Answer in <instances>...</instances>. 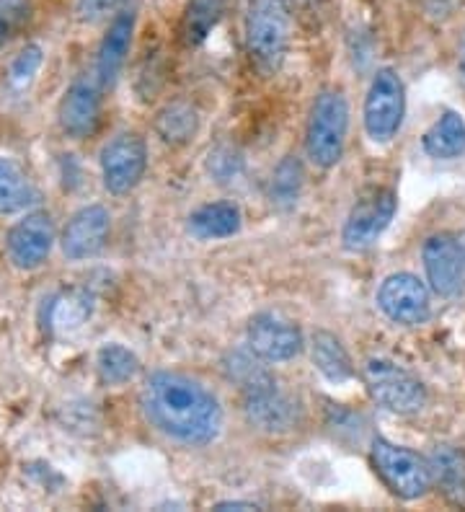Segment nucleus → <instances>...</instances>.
I'll list each match as a JSON object with an SVG mask.
<instances>
[{"instance_id": "obj_1", "label": "nucleus", "mask_w": 465, "mask_h": 512, "mask_svg": "<svg viewBox=\"0 0 465 512\" xmlns=\"http://www.w3.org/2000/svg\"><path fill=\"white\" fill-rule=\"evenodd\" d=\"M145 419L155 430L181 445H207L220 435L223 409L210 388L174 370H158L140 394Z\"/></svg>"}, {"instance_id": "obj_2", "label": "nucleus", "mask_w": 465, "mask_h": 512, "mask_svg": "<svg viewBox=\"0 0 465 512\" xmlns=\"http://www.w3.org/2000/svg\"><path fill=\"white\" fill-rule=\"evenodd\" d=\"M292 11L287 0H248L246 50L261 73H277L292 44Z\"/></svg>"}, {"instance_id": "obj_3", "label": "nucleus", "mask_w": 465, "mask_h": 512, "mask_svg": "<svg viewBox=\"0 0 465 512\" xmlns=\"http://www.w3.org/2000/svg\"><path fill=\"white\" fill-rule=\"evenodd\" d=\"M349 132V104L339 88H326L310 107L305 153L318 169H334L344 156Z\"/></svg>"}, {"instance_id": "obj_4", "label": "nucleus", "mask_w": 465, "mask_h": 512, "mask_svg": "<svg viewBox=\"0 0 465 512\" xmlns=\"http://www.w3.org/2000/svg\"><path fill=\"white\" fill-rule=\"evenodd\" d=\"M362 381H365L367 394L393 414H416L427 406V386L419 381V375L393 360H383V357L367 360L362 365Z\"/></svg>"}, {"instance_id": "obj_5", "label": "nucleus", "mask_w": 465, "mask_h": 512, "mask_svg": "<svg viewBox=\"0 0 465 512\" xmlns=\"http://www.w3.org/2000/svg\"><path fill=\"white\" fill-rule=\"evenodd\" d=\"M372 466L385 487L401 500H419L432 489L429 458L419 456L411 448L391 443V440L378 438L372 443Z\"/></svg>"}, {"instance_id": "obj_6", "label": "nucleus", "mask_w": 465, "mask_h": 512, "mask_svg": "<svg viewBox=\"0 0 465 512\" xmlns=\"http://www.w3.org/2000/svg\"><path fill=\"white\" fill-rule=\"evenodd\" d=\"M406 117V88L393 68H380L365 99V132L372 143L385 145L398 135Z\"/></svg>"}, {"instance_id": "obj_7", "label": "nucleus", "mask_w": 465, "mask_h": 512, "mask_svg": "<svg viewBox=\"0 0 465 512\" xmlns=\"http://www.w3.org/2000/svg\"><path fill=\"white\" fill-rule=\"evenodd\" d=\"M396 192L391 187H372L354 202L349 210L344 231H341V244L347 251H365L385 233L396 215Z\"/></svg>"}, {"instance_id": "obj_8", "label": "nucleus", "mask_w": 465, "mask_h": 512, "mask_svg": "<svg viewBox=\"0 0 465 512\" xmlns=\"http://www.w3.org/2000/svg\"><path fill=\"white\" fill-rule=\"evenodd\" d=\"M148 169V145L137 132H122L101 150V176L112 194H127L143 182Z\"/></svg>"}, {"instance_id": "obj_9", "label": "nucleus", "mask_w": 465, "mask_h": 512, "mask_svg": "<svg viewBox=\"0 0 465 512\" xmlns=\"http://www.w3.org/2000/svg\"><path fill=\"white\" fill-rule=\"evenodd\" d=\"M378 308L393 324L401 326L427 324V319L432 316L427 285L411 272H396V275L385 277L378 290Z\"/></svg>"}, {"instance_id": "obj_10", "label": "nucleus", "mask_w": 465, "mask_h": 512, "mask_svg": "<svg viewBox=\"0 0 465 512\" xmlns=\"http://www.w3.org/2000/svg\"><path fill=\"white\" fill-rule=\"evenodd\" d=\"M424 272L440 298H453L465 285V246L453 233H434L424 241Z\"/></svg>"}, {"instance_id": "obj_11", "label": "nucleus", "mask_w": 465, "mask_h": 512, "mask_svg": "<svg viewBox=\"0 0 465 512\" xmlns=\"http://www.w3.org/2000/svg\"><path fill=\"white\" fill-rule=\"evenodd\" d=\"M246 342L248 350L264 363H287L303 352L305 339L298 324L274 313H259L248 321Z\"/></svg>"}, {"instance_id": "obj_12", "label": "nucleus", "mask_w": 465, "mask_h": 512, "mask_svg": "<svg viewBox=\"0 0 465 512\" xmlns=\"http://www.w3.org/2000/svg\"><path fill=\"white\" fill-rule=\"evenodd\" d=\"M101 83L93 78H78L68 86L57 107V122L68 138L83 140L96 132L101 119Z\"/></svg>"}, {"instance_id": "obj_13", "label": "nucleus", "mask_w": 465, "mask_h": 512, "mask_svg": "<svg viewBox=\"0 0 465 512\" xmlns=\"http://www.w3.org/2000/svg\"><path fill=\"white\" fill-rule=\"evenodd\" d=\"M52 244H55V223L44 210L21 218L6 236L8 256L19 269H37L39 264L47 262Z\"/></svg>"}, {"instance_id": "obj_14", "label": "nucleus", "mask_w": 465, "mask_h": 512, "mask_svg": "<svg viewBox=\"0 0 465 512\" xmlns=\"http://www.w3.org/2000/svg\"><path fill=\"white\" fill-rule=\"evenodd\" d=\"M109 210L101 205L81 207L73 218L68 220L65 231H62V254L73 259V262H83L91 256H99L104 251L106 241H109Z\"/></svg>"}, {"instance_id": "obj_15", "label": "nucleus", "mask_w": 465, "mask_h": 512, "mask_svg": "<svg viewBox=\"0 0 465 512\" xmlns=\"http://www.w3.org/2000/svg\"><path fill=\"white\" fill-rule=\"evenodd\" d=\"M243 412L251 425L264 432H287L300 422V406L277 386L243 396Z\"/></svg>"}, {"instance_id": "obj_16", "label": "nucleus", "mask_w": 465, "mask_h": 512, "mask_svg": "<svg viewBox=\"0 0 465 512\" xmlns=\"http://www.w3.org/2000/svg\"><path fill=\"white\" fill-rule=\"evenodd\" d=\"M132 34H135V11H119L109 24V32L101 39L99 55H96V73L93 75L101 88H112L122 73L127 55H130Z\"/></svg>"}, {"instance_id": "obj_17", "label": "nucleus", "mask_w": 465, "mask_h": 512, "mask_svg": "<svg viewBox=\"0 0 465 512\" xmlns=\"http://www.w3.org/2000/svg\"><path fill=\"white\" fill-rule=\"evenodd\" d=\"M96 298L86 288H65L52 295L44 306V329L52 334H73L93 316Z\"/></svg>"}, {"instance_id": "obj_18", "label": "nucleus", "mask_w": 465, "mask_h": 512, "mask_svg": "<svg viewBox=\"0 0 465 512\" xmlns=\"http://www.w3.org/2000/svg\"><path fill=\"white\" fill-rule=\"evenodd\" d=\"M432 487L442 492L450 505L465 507V450L455 445H437L429 456Z\"/></svg>"}, {"instance_id": "obj_19", "label": "nucleus", "mask_w": 465, "mask_h": 512, "mask_svg": "<svg viewBox=\"0 0 465 512\" xmlns=\"http://www.w3.org/2000/svg\"><path fill=\"white\" fill-rule=\"evenodd\" d=\"M243 215L233 202H210L189 215V231L199 241H215V238L236 236L241 231Z\"/></svg>"}, {"instance_id": "obj_20", "label": "nucleus", "mask_w": 465, "mask_h": 512, "mask_svg": "<svg viewBox=\"0 0 465 512\" xmlns=\"http://www.w3.org/2000/svg\"><path fill=\"white\" fill-rule=\"evenodd\" d=\"M422 148L427 156L437 161H453L465 153V119L458 112L447 109L440 119L424 132Z\"/></svg>"}, {"instance_id": "obj_21", "label": "nucleus", "mask_w": 465, "mask_h": 512, "mask_svg": "<svg viewBox=\"0 0 465 512\" xmlns=\"http://www.w3.org/2000/svg\"><path fill=\"white\" fill-rule=\"evenodd\" d=\"M310 357H313V365L318 368V373L331 383H347L354 375L352 360H349V352L344 350V344L336 334L331 331L318 329L310 339Z\"/></svg>"}, {"instance_id": "obj_22", "label": "nucleus", "mask_w": 465, "mask_h": 512, "mask_svg": "<svg viewBox=\"0 0 465 512\" xmlns=\"http://www.w3.org/2000/svg\"><path fill=\"white\" fill-rule=\"evenodd\" d=\"M37 200V189L19 163L11 158H0V215L21 213Z\"/></svg>"}, {"instance_id": "obj_23", "label": "nucleus", "mask_w": 465, "mask_h": 512, "mask_svg": "<svg viewBox=\"0 0 465 512\" xmlns=\"http://www.w3.org/2000/svg\"><path fill=\"white\" fill-rule=\"evenodd\" d=\"M264 360L248 350H233L225 355L223 360V373L230 383H236L241 388V394H256V391H264L269 386H277L274 375L264 368Z\"/></svg>"}, {"instance_id": "obj_24", "label": "nucleus", "mask_w": 465, "mask_h": 512, "mask_svg": "<svg viewBox=\"0 0 465 512\" xmlns=\"http://www.w3.org/2000/svg\"><path fill=\"white\" fill-rule=\"evenodd\" d=\"M199 112L189 101H171L155 114V132L166 145H184L197 135Z\"/></svg>"}, {"instance_id": "obj_25", "label": "nucleus", "mask_w": 465, "mask_h": 512, "mask_svg": "<svg viewBox=\"0 0 465 512\" xmlns=\"http://www.w3.org/2000/svg\"><path fill=\"white\" fill-rule=\"evenodd\" d=\"M225 13V0H189L181 19V39L186 47H199L212 34Z\"/></svg>"}, {"instance_id": "obj_26", "label": "nucleus", "mask_w": 465, "mask_h": 512, "mask_svg": "<svg viewBox=\"0 0 465 512\" xmlns=\"http://www.w3.org/2000/svg\"><path fill=\"white\" fill-rule=\"evenodd\" d=\"M96 370H99L101 381L109 386H124L140 373V360L132 350L112 342L104 344L96 355Z\"/></svg>"}, {"instance_id": "obj_27", "label": "nucleus", "mask_w": 465, "mask_h": 512, "mask_svg": "<svg viewBox=\"0 0 465 512\" xmlns=\"http://www.w3.org/2000/svg\"><path fill=\"white\" fill-rule=\"evenodd\" d=\"M300 189H303V166H300L298 158L287 156L274 171L272 200L282 207H290L298 202Z\"/></svg>"}, {"instance_id": "obj_28", "label": "nucleus", "mask_w": 465, "mask_h": 512, "mask_svg": "<svg viewBox=\"0 0 465 512\" xmlns=\"http://www.w3.org/2000/svg\"><path fill=\"white\" fill-rule=\"evenodd\" d=\"M42 60V47L39 44H26L11 63V70H8V83H11L13 91H24L34 81V75L42 68Z\"/></svg>"}, {"instance_id": "obj_29", "label": "nucleus", "mask_w": 465, "mask_h": 512, "mask_svg": "<svg viewBox=\"0 0 465 512\" xmlns=\"http://www.w3.org/2000/svg\"><path fill=\"white\" fill-rule=\"evenodd\" d=\"M29 19V0H0V50L21 32Z\"/></svg>"}, {"instance_id": "obj_30", "label": "nucleus", "mask_w": 465, "mask_h": 512, "mask_svg": "<svg viewBox=\"0 0 465 512\" xmlns=\"http://www.w3.org/2000/svg\"><path fill=\"white\" fill-rule=\"evenodd\" d=\"M119 6H122V0H78L75 13H78V19L81 21L93 24V21L106 19V16L117 11Z\"/></svg>"}, {"instance_id": "obj_31", "label": "nucleus", "mask_w": 465, "mask_h": 512, "mask_svg": "<svg viewBox=\"0 0 465 512\" xmlns=\"http://www.w3.org/2000/svg\"><path fill=\"white\" fill-rule=\"evenodd\" d=\"M238 169H241V158H238L233 150L217 148L215 153H210V171L215 176H220V182L230 179Z\"/></svg>"}, {"instance_id": "obj_32", "label": "nucleus", "mask_w": 465, "mask_h": 512, "mask_svg": "<svg viewBox=\"0 0 465 512\" xmlns=\"http://www.w3.org/2000/svg\"><path fill=\"white\" fill-rule=\"evenodd\" d=\"M215 510H220V512H225V510H261L259 505H254V502H217L215 505Z\"/></svg>"}, {"instance_id": "obj_33", "label": "nucleus", "mask_w": 465, "mask_h": 512, "mask_svg": "<svg viewBox=\"0 0 465 512\" xmlns=\"http://www.w3.org/2000/svg\"><path fill=\"white\" fill-rule=\"evenodd\" d=\"M458 65H460V75H463L465 81V32L460 37V47H458Z\"/></svg>"}]
</instances>
